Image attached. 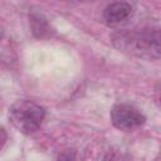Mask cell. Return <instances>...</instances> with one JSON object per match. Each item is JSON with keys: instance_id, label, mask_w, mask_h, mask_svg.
I'll use <instances>...</instances> for the list:
<instances>
[{"instance_id": "cell-7", "label": "cell", "mask_w": 161, "mask_h": 161, "mask_svg": "<svg viewBox=\"0 0 161 161\" xmlns=\"http://www.w3.org/2000/svg\"><path fill=\"white\" fill-rule=\"evenodd\" d=\"M157 102H158V104L161 106V92H160V94H158V97H157Z\"/></svg>"}, {"instance_id": "cell-1", "label": "cell", "mask_w": 161, "mask_h": 161, "mask_svg": "<svg viewBox=\"0 0 161 161\" xmlns=\"http://www.w3.org/2000/svg\"><path fill=\"white\" fill-rule=\"evenodd\" d=\"M113 44L141 58H161V28L141 31H123L113 35Z\"/></svg>"}, {"instance_id": "cell-2", "label": "cell", "mask_w": 161, "mask_h": 161, "mask_svg": "<svg viewBox=\"0 0 161 161\" xmlns=\"http://www.w3.org/2000/svg\"><path fill=\"white\" fill-rule=\"evenodd\" d=\"M45 116V111L39 104L30 101H18L10 108V121L11 123L23 133L30 135L35 132Z\"/></svg>"}, {"instance_id": "cell-5", "label": "cell", "mask_w": 161, "mask_h": 161, "mask_svg": "<svg viewBox=\"0 0 161 161\" xmlns=\"http://www.w3.org/2000/svg\"><path fill=\"white\" fill-rule=\"evenodd\" d=\"M30 24L33 33L36 36H45L49 33V25L40 14H33L30 16Z\"/></svg>"}, {"instance_id": "cell-3", "label": "cell", "mask_w": 161, "mask_h": 161, "mask_svg": "<svg viewBox=\"0 0 161 161\" xmlns=\"http://www.w3.org/2000/svg\"><path fill=\"white\" fill-rule=\"evenodd\" d=\"M111 121L114 127L123 131H131L145 123V116L133 106L117 104L111 111Z\"/></svg>"}, {"instance_id": "cell-6", "label": "cell", "mask_w": 161, "mask_h": 161, "mask_svg": "<svg viewBox=\"0 0 161 161\" xmlns=\"http://www.w3.org/2000/svg\"><path fill=\"white\" fill-rule=\"evenodd\" d=\"M75 156H77L75 150L68 148V150H64L63 152L59 153L57 161H75Z\"/></svg>"}, {"instance_id": "cell-4", "label": "cell", "mask_w": 161, "mask_h": 161, "mask_svg": "<svg viewBox=\"0 0 161 161\" xmlns=\"http://www.w3.org/2000/svg\"><path fill=\"white\" fill-rule=\"evenodd\" d=\"M132 14V6L128 3H112L103 10V19L107 24H118L128 19Z\"/></svg>"}]
</instances>
